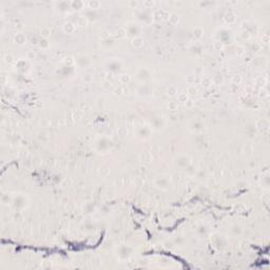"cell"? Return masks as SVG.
Wrapping results in <instances>:
<instances>
[{"instance_id": "obj_1", "label": "cell", "mask_w": 270, "mask_h": 270, "mask_svg": "<svg viewBox=\"0 0 270 270\" xmlns=\"http://www.w3.org/2000/svg\"><path fill=\"white\" fill-rule=\"evenodd\" d=\"M30 205V198L26 194H17L13 197L12 206L16 210H23Z\"/></svg>"}, {"instance_id": "obj_2", "label": "cell", "mask_w": 270, "mask_h": 270, "mask_svg": "<svg viewBox=\"0 0 270 270\" xmlns=\"http://www.w3.org/2000/svg\"><path fill=\"white\" fill-rule=\"evenodd\" d=\"M171 185V180H170V176L169 175H158L154 179V186L155 188H157L161 191H167L168 189L170 188Z\"/></svg>"}, {"instance_id": "obj_3", "label": "cell", "mask_w": 270, "mask_h": 270, "mask_svg": "<svg viewBox=\"0 0 270 270\" xmlns=\"http://www.w3.org/2000/svg\"><path fill=\"white\" fill-rule=\"evenodd\" d=\"M115 253H116L117 258H120V260H127L132 255L133 247L128 244H121L118 247H116Z\"/></svg>"}, {"instance_id": "obj_4", "label": "cell", "mask_w": 270, "mask_h": 270, "mask_svg": "<svg viewBox=\"0 0 270 270\" xmlns=\"http://www.w3.org/2000/svg\"><path fill=\"white\" fill-rule=\"evenodd\" d=\"M112 147V142L107 137V136H103L99 137L95 142V149L99 153H107Z\"/></svg>"}, {"instance_id": "obj_5", "label": "cell", "mask_w": 270, "mask_h": 270, "mask_svg": "<svg viewBox=\"0 0 270 270\" xmlns=\"http://www.w3.org/2000/svg\"><path fill=\"white\" fill-rule=\"evenodd\" d=\"M105 68L108 72L118 73L123 69V63H121V61L116 60V59H112V60H109L106 62Z\"/></svg>"}, {"instance_id": "obj_6", "label": "cell", "mask_w": 270, "mask_h": 270, "mask_svg": "<svg viewBox=\"0 0 270 270\" xmlns=\"http://www.w3.org/2000/svg\"><path fill=\"white\" fill-rule=\"evenodd\" d=\"M75 63L78 68L80 69H86L89 65H91V59L88 55H84V54H80V55H77L75 57Z\"/></svg>"}, {"instance_id": "obj_7", "label": "cell", "mask_w": 270, "mask_h": 270, "mask_svg": "<svg viewBox=\"0 0 270 270\" xmlns=\"http://www.w3.org/2000/svg\"><path fill=\"white\" fill-rule=\"evenodd\" d=\"M152 93H153V88L148 84H140L136 90V94L139 97H149L152 95Z\"/></svg>"}, {"instance_id": "obj_8", "label": "cell", "mask_w": 270, "mask_h": 270, "mask_svg": "<svg viewBox=\"0 0 270 270\" xmlns=\"http://www.w3.org/2000/svg\"><path fill=\"white\" fill-rule=\"evenodd\" d=\"M126 31H127V35L130 36L131 38L138 37L140 34V26L135 23V22H130L127 26Z\"/></svg>"}, {"instance_id": "obj_9", "label": "cell", "mask_w": 270, "mask_h": 270, "mask_svg": "<svg viewBox=\"0 0 270 270\" xmlns=\"http://www.w3.org/2000/svg\"><path fill=\"white\" fill-rule=\"evenodd\" d=\"M175 165L179 169H188L191 166V158L188 155H179L175 159Z\"/></svg>"}, {"instance_id": "obj_10", "label": "cell", "mask_w": 270, "mask_h": 270, "mask_svg": "<svg viewBox=\"0 0 270 270\" xmlns=\"http://www.w3.org/2000/svg\"><path fill=\"white\" fill-rule=\"evenodd\" d=\"M151 132H152V128L149 126H142L137 129L136 131V134H137V137H139L140 139H147L151 136Z\"/></svg>"}, {"instance_id": "obj_11", "label": "cell", "mask_w": 270, "mask_h": 270, "mask_svg": "<svg viewBox=\"0 0 270 270\" xmlns=\"http://www.w3.org/2000/svg\"><path fill=\"white\" fill-rule=\"evenodd\" d=\"M165 120H164L161 117L159 116H154L153 118L151 119V128L155 131H161L165 128Z\"/></svg>"}, {"instance_id": "obj_12", "label": "cell", "mask_w": 270, "mask_h": 270, "mask_svg": "<svg viewBox=\"0 0 270 270\" xmlns=\"http://www.w3.org/2000/svg\"><path fill=\"white\" fill-rule=\"evenodd\" d=\"M151 71L148 69V68H140L139 70L136 73V76L139 80L142 81H146V80H149L151 78Z\"/></svg>"}, {"instance_id": "obj_13", "label": "cell", "mask_w": 270, "mask_h": 270, "mask_svg": "<svg viewBox=\"0 0 270 270\" xmlns=\"http://www.w3.org/2000/svg\"><path fill=\"white\" fill-rule=\"evenodd\" d=\"M189 129H190L191 131H193V132L198 133V132H200V131H202V129H204V123L200 120H194L190 123Z\"/></svg>"}, {"instance_id": "obj_14", "label": "cell", "mask_w": 270, "mask_h": 270, "mask_svg": "<svg viewBox=\"0 0 270 270\" xmlns=\"http://www.w3.org/2000/svg\"><path fill=\"white\" fill-rule=\"evenodd\" d=\"M213 244H214L215 247H217V248H222V247H224L226 245V240H225V238L222 236V235L214 234L213 235Z\"/></svg>"}, {"instance_id": "obj_15", "label": "cell", "mask_w": 270, "mask_h": 270, "mask_svg": "<svg viewBox=\"0 0 270 270\" xmlns=\"http://www.w3.org/2000/svg\"><path fill=\"white\" fill-rule=\"evenodd\" d=\"M55 5L59 12H67L68 10L71 9V2H68V1H59V2H56Z\"/></svg>"}, {"instance_id": "obj_16", "label": "cell", "mask_w": 270, "mask_h": 270, "mask_svg": "<svg viewBox=\"0 0 270 270\" xmlns=\"http://www.w3.org/2000/svg\"><path fill=\"white\" fill-rule=\"evenodd\" d=\"M196 233H197V235L200 236V238H205V236H207L209 234V228L206 225H200L196 228Z\"/></svg>"}, {"instance_id": "obj_17", "label": "cell", "mask_w": 270, "mask_h": 270, "mask_svg": "<svg viewBox=\"0 0 270 270\" xmlns=\"http://www.w3.org/2000/svg\"><path fill=\"white\" fill-rule=\"evenodd\" d=\"M131 43H132V45L135 48V49H140V48H142V45H144V43H145L144 38H142V36H138V37L132 38V41H131Z\"/></svg>"}, {"instance_id": "obj_18", "label": "cell", "mask_w": 270, "mask_h": 270, "mask_svg": "<svg viewBox=\"0 0 270 270\" xmlns=\"http://www.w3.org/2000/svg\"><path fill=\"white\" fill-rule=\"evenodd\" d=\"M13 197L14 196L11 195L9 192H4V193L1 194V202H2L3 205H10V204L12 205Z\"/></svg>"}, {"instance_id": "obj_19", "label": "cell", "mask_w": 270, "mask_h": 270, "mask_svg": "<svg viewBox=\"0 0 270 270\" xmlns=\"http://www.w3.org/2000/svg\"><path fill=\"white\" fill-rule=\"evenodd\" d=\"M75 29H76L75 23H73V22H65L63 24V32L65 34H73L75 32Z\"/></svg>"}, {"instance_id": "obj_20", "label": "cell", "mask_w": 270, "mask_h": 270, "mask_svg": "<svg viewBox=\"0 0 270 270\" xmlns=\"http://www.w3.org/2000/svg\"><path fill=\"white\" fill-rule=\"evenodd\" d=\"M14 41L16 42L17 44H24L26 41V35H23L22 33H18L16 34L14 37Z\"/></svg>"}, {"instance_id": "obj_21", "label": "cell", "mask_w": 270, "mask_h": 270, "mask_svg": "<svg viewBox=\"0 0 270 270\" xmlns=\"http://www.w3.org/2000/svg\"><path fill=\"white\" fill-rule=\"evenodd\" d=\"M95 210V204L93 202H87L84 205V212L86 213H92Z\"/></svg>"}, {"instance_id": "obj_22", "label": "cell", "mask_w": 270, "mask_h": 270, "mask_svg": "<svg viewBox=\"0 0 270 270\" xmlns=\"http://www.w3.org/2000/svg\"><path fill=\"white\" fill-rule=\"evenodd\" d=\"M88 7L90 10H93V11H95V10H98L100 7V5H101V3H100V1H98V0H90L88 3Z\"/></svg>"}, {"instance_id": "obj_23", "label": "cell", "mask_w": 270, "mask_h": 270, "mask_svg": "<svg viewBox=\"0 0 270 270\" xmlns=\"http://www.w3.org/2000/svg\"><path fill=\"white\" fill-rule=\"evenodd\" d=\"M139 19L142 20L145 23H150L152 21V17L150 16V14H148L147 12H142L139 14Z\"/></svg>"}, {"instance_id": "obj_24", "label": "cell", "mask_w": 270, "mask_h": 270, "mask_svg": "<svg viewBox=\"0 0 270 270\" xmlns=\"http://www.w3.org/2000/svg\"><path fill=\"white\" fill-rule=\"evenodd\" d=\"M84 5V1H79V0H76V1H71V9L74 10H80L82 9Z\"/></svg>"}, {"instance_id": "obj_25", "label": "cell", "mask_w": 270, "mask_h": 270, "mask_svg": "<svg viewBox=\"0 0 270 270\" xmlns=\"http://www.w3.org/2000/svg\"><path fill=\"white\" fill-rule=\"evenodd\" d=\"M202 35H204V30H202V28H200V26H196V28H194L193 30V36L195 38H197V39H200V38L202 37Z\"/></svg>"}, {"instance_id": "obj_26", "label": "cell", "mask_w": 270, "mask_h": 270, "mask_svg": "<svg viewBox=\"0 0 270 270\" xmlns=\"http://www.w3.org/2000/svg\"><path fill=\"white\" fill-rule=\"evenodd\" d=\"M87 23H88V19H87L84 16H79V17H77V19H76V24H77L78 26H87Z\"/></svg>"}, {"instance_id": "obj_27", "label": "cell", "mask_w": 270, "mask_h": 270, "mask_svg": "<svg viewBox=\"0 0 270 270\" xmlns=\"http://www.w3.org/2000/svg\"><path fill=\"white\" fill-rule=\"evenodd\" d=\"M231 230H232V233L233 234H236V235H240L243 233V228L242 226H240L238 224H234L232 226V228H231Z\"/></svg>"}, {"instance_id": "obj_28", "label": "cell", "mask_w": 270, "mask_h": 270, "mask_svg": "<svg viewBox=\"0 0 270 270\" xmlns=\"http://www.w3.org/2000/svg\"><path fill=\"white\" fill-rule=\"evenodd\" d=\"M225 21H226L227 23L230 24V23H233L235 21V15L233 14V13H227L226 15H225Z\"/></svg>"}, {"instance_id": "obj_29", "label": "cell", "mask_w": 270, "mask_h": 270, "mask_svg": "<svg viewBox=\"0 0 270 270\" xmlns=\"http://www.w3.org/2000/svg\"><path fill=\"white\" fill-rule=\"evenodd\" d=\"M97 15L95 14V11L93 10H90V11H87L86 14H84V17H86L88 20H92V19H95Z\"/></svg>"}, {"instance_id": "obj_30", "label": "cell", "mask_w": 270, "mask_h": 270, "mask_svg": "<svg viewBox=\"0 0 270 270\" xmlns=\"http://www.w3.org/2000/svg\"><path fill=\"white\" fill-rule=\"evenodd\" d=\"M38 45H39L40 48H42V49H47V48H49V41L47 40V38H41V39H39V41H38Z\"/></svg>"}, {"instance_id": "obj_31", "label": "cell", "mask_w": 270, "mask_h": 270, "mask_svg": "<svg viewBox=\"0 0 270 270\" xmlns=\"http://www.w3.org/2000/svg\"><path fill=\"white\" fill-rule=\"evenodd\" d=\"M168 20H169V22H170L171 24H176L177 22H178L179 18H178V16H177L176 14H170L169 15Z\"/></svg>"}, {"instance_id": "obj_32", "label": "cell", "mask_w": 270, "mask_h": 270, "mask_svg": "<svg viewBox=\"0 0 270 270\" xmlns=\"http://www.w3.org/2000/svg\"><path fill=\"white\" fill-rule=\"evenodd\" d=\"M117 36H118L119 38L126 37V36H127L126 28H119L118 30H117Z\"/></svg>"}, {"instance_id": "obj_33", "label": "cell", "mask_w": 270, "mask_h": 270, "mask_svg": "<svg viewBox=\"0 0 270 270\" xmlns=\"http://www.w3.org/2000/svg\"><path fill=\"white\" fill-rule=\"evenodd\" d=\"M176 93H177V90H176V88H175L174 86H170L169 88H168V94H169L170 96H174Z\"/></svg>"}, {"instance_id": "obj_34", "label": "cell", "mask_w": 270, "mask_h": 270, "mask_svg": "<svg viewBox=\"0 0 270 270\" xmlns=\"http://www.w3.org/2000/svg\"><path fill=\"white\" fill-rule=\"evenodd\" d=\"M103 45H106V47H112L113 44H114V40L111 39V38H108V39H105L103 42Z\"/></svg>"}, {"instance_id": "obj_35", "label": "cell", "mask_w": 270, "mask_h": 270, "mask_svg": "<svg viewBox=\"0 0 270 270\" xmlns=\"http://www.w3.org/2000/svg\"><path fill=\"white\" fill-rule=\"evenodd\" d=\"M178 100L179 101H182V103H186L187 100H188V96L186 95V93H182L178 95Z\"/></svg>"}, {"instance_id": "obj_36", "label": "cell", "mask_w": 270, "mask_h": 270, "mask_svg": "<svg viewBox=\"0 0 270 270\" xmlns=\"http://www.w3.org/2000/svg\"><path fill=\"white\" fill-rule=\"evenodd\" d=\"M191 51H192V53H194V54H200V51H202V48H200V45H193V47L191 48Z\"/></svg>"}, {"instance_id": "obj_37", "label": "cell", "mask_w": 270, "mask_h": 270, "mask_svg": "<svg viewBox=\"0 0 270 270\" xmlns=\"http://www.w3.org/2000/svg\"><path fill=\"white\" fill-rule=\"evenodd\" d=\"M120 81L123 82V84H128V82L130 81V76H128V75H123V76H120Z\"/></svg>"}, {"instance_id": "obj_38", "label": "cell", "mask_w": 270, "mask_h": 270, "mask_svg": "<svg viewBox=\"0 0 270 270\" xmlns=\"http://www.w3.org/2000/svg\"><path fill=\"white\" fill-rule=\"evenodd\" d=\"M82 79H84V81H86V82H90V81H92L93 77H92L90 74H86L84 76V78H82Z\"/></svg>"}, {"instance_id": "obj_39", "label": "cell", "mask_w": 270, "mask_h": 270, "mask_svg": "<svg viewBox=\"0 0 270 270\" xmlns=\"http://www.w3.org/2000/svg\"><path fill=\"white\" fill-rule=\"evenodd\" d=\"M187 91H188L189 94H191V95H192V94H195L196 93V89L194 88V86H190L188 88V90H187Z\"/></svg>"}, {"instance_id": "obj_40", "label": "cell", "mask_w": 270, "mask_h": 270, "mask_svg": "<svg viewBox=\"0 0 270 270\" xmlns=\"http://www.w3.org/2000/svg\"><path fill=\"white\" fill-rule=\"evenodd\" d=\"M175 243H176V244H179V245H183V244H184V238H177L176 240H175Z\"/></svg>"}, {"instance_id": "obj_41", "label": "cell", "mask_w": 270, "mask_h": 270, "mask_svg": "<svg viewBox=\"0 0 270 270\" xmlns=\"http://www.w3.org/2000/svg\"><path fill=\"white\" fill-rule=\"evenodd\" d=\"M28 57H29V59H34L36 57V55H35V53H34V52H29Z\"/></svg>"}, {"instance_id": "obj_42", "label": "cell", "mask_w": 270, "mask_h": 270, "mask_svg": "<svg viewBox=\"0 0 270 270\" xmlns=\"http://www.w3.org/2000/svg\"><path fill=\"white\" fill-rule=\"evenodd\" d=\"M42 34H43L44 38H45V37H47V36H49V34H50V31L48 30V29H43V30H42Z\"/></svg>"}, {"instance_id": "obj_43", "label": "cell", "mask_w": 270, "mask_h": 270, "mask_svg": "<svg viewBox=\"0 0 270 270\" xmlns=\"http://www.w3.org/2000/svg\"><path fill=\"white\" fill-rule=\"evenodd\" d=\"M185 105H186V107H188V108H190V107H192V105H193V103H192V100L191 99H188L185 103Z\"/></svg>"}, {"instance_id": "obj_44", "label": "cell", "mask_w": 270, "mask_h": 270, "mask_svg": "<svg viewBox=\"0 0 270 270\" xmlns=\"http://www.w3.org/2000/svg\"><path fill=\"white\" fill-rule=\"evenodd\" d=\"M130 4H131V5H134V7H136V5H137V2H130Z\"/></svg>"}]
</instances>
